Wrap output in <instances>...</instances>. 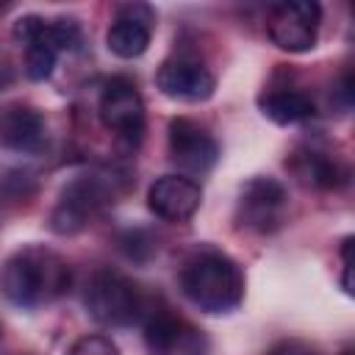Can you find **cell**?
Listing matches in <instances>:
<instances>
[{
  "label": "cell",
  "mask_w": 355,
  "mask_h": 355,
  "mask_svg": "<svg viewBox=\"0 0 355 355\" xmlns=\"http://www.w3.org/2000/svg\"><path fill=\"white\" fill-rule=\"evenodd\" d=\"M291 172L297 175L300 183L305 186H313V189H322V191H333V189H341L349 178L347 166L324 153V150H316V147H305V150H297L288 161Z\"/></svg>",
  "instance_id": "9a60e30c"
},
{
  "label": "cell",
  "mask_w": 355,
  "mask_h": 355,
  "mask_svg": "<svg viewBox=\"0 0 355 355\" xmlns=\"http://www.w3.org/2000/svg\"><path fill=\"white\" fill-rule=\"evenodd\" d=\"M322 6L316 0H286L272 6L266 17V33L275 47L286 53H308L319 39Z\"/></svg>",
  "instance_id": "30bf717a"
},
{
  "label": "cell",
  "mask_w": 355,
  "mask_h": 355,
  "mask_svg": "<svg viewBox=\"0 0 355 355\" xmlns=\"http://www.w3.org/2000/svg\"><path fill=\"white\" fill-rule=\"evenodd\" d=\"M341 355H352V349H344V352H341Z\"/></svg>",
  "instance_id": "44dd1931"
},
{
  "label": "cell",
  "mask_w": 355,
  "mask_h": 355,
  "mask_svg": "<svg viewBox=\"0 0 355 355\" xmlns=\"http://www.w3.org/2000/svg\"><path fill=\"white\" fill-rule=\"evenodd\" d=\"M36 178L25 169H3L0 172V202L6 205H22L36 197Z\"/></svg>",
  "instance_id": "e0dca14e"
},
{
  "label": "cell",
  "mask_w": 355,
  "mask_h": 355,
  "mask_svg": "<svg viewBox=\"0 0 355 355\" xmlns=\"http://www.w3.org/2000/svg\"><path fill=\"white\" fill-rule=\"evenodd\" d=\"M97 116L105 130H111L128 150H136L144 128H147V111L139 89L128 78H111L100 89L97 100Z\"/></svg>",
  "instance_id": "52a82bcc"
},
{
  "label": "cell",
  "mask_w": 355,
  "mask_h": 355,
  "mask_svg": "<svg viewBox=\"0 0 355 355\" xmlns=\"http://www.w3.org/2000/svg\"><path fill=\"white\" fill-rule=\"evenodd\" d=\"M166 150H169V161L180 169L178 175H186L191 180L208 175L219 161V144L214 133L189 116L169 119Z\"/></svg>",
  "instance_id": "9c48e42d"
},
{
  "label": "cell",
  "mask_w": 355,
  "mask_h": 355,
  "mask_svg": "<svg viewBox=\"0 0 355 355\" xmlns=\"http://www.w3.org/2000/svg\"><path fill=\"white\" fill-rule=\"evenodd\" d=\"M155 86L169 100L202 103V100H208L214 94L216 78L202 61L189 58V55H172L158 67Z\"/></svg>",
  "instance_id": "8fae6325"
},
{
  "label": "cell",
  "mask_w": 355,
  "mask_h": 355,
  "mask_svg": "<svg viewBox=\"0 0 355 355\" xmlns=\"http://www.w3.org/2000/svg\"><path fill=\"white\" fill-rule=\"evenodd\" d=\"M286 219H288V191L280 180L258 175L241 186L236 200L239 227L258 236H272L286 225Z\"/></svg>",
  "instance_id": "8992f818"
},
{
  "label": "cell",
  "mask_w": 355,
  "mask_h": 355,
  "mask_svg": "<svg viewBox=\"0 0 355 355\" xmlns=\"http://www.w3.org/2000/svg\"><path fill=\"white\" fill-rule=\"evenodd\" d=\"M144 322L147 355H208V336L166 305H150Z\"/></svg>",
  "instance_id": "ba28073f"
},
{
  "label": "cell",
  "mask_w": 355,
  "mask_h": 355,
  "mask_svg": "<svg viewBox=\"0 0 355 355\" xmlns=\"http://www.w3.org/2000/svg\"><path fill=\"white\" fill-rule=\"evenodd\" d=\"M14 39L25 47V75L31 80H47L58 55L75 50L83 33L75 17L44 19L39 14H25L14 22Z\"/></svg>",
  "instance_id": "5b68a950"
},
{
  "label": "cell",
  "mask_w": 355,
  "mask_h": 355,
  "mask_svg": "<svg viewBox=\"0 0 355 355\" xmlns=\"http://www.w3.org/2000/svg\"><path fill=\"white\" fill-rule=\"evenodd\" d=\"M67 355H119V347L103 333H86L78 341H72Z\"/></svg>",
  "instance_id": "ac0fdd59"
},
{
  "label": "cell",
  "mask_w": 355,
  "mask_h": 355,
  "mask_svg": "<svg viewBox=\"0 0 355 355\" xmlns=\"http://www.w3.org/2000/svg\"><path fill=\"white\" fill-rule=\"evenodd\" d=\"M258 108L277 125H297L316 114V103L302 89H272L258 97Z\"/></svg>",
  "instance_id": "2e32d148"
},
{
  "label": "cell",
  "mask_w": 355,
  "mask_h": 355,
  "mask_svg": "<svg viewBox=\"0 0 355 355\" xmlns=\"http://www.w3.org/2000/svg\"><path fill=\"white\" fill-rule=\"evenodd\" d=\"M0 144L11 153L39 155L47 147V122L42 111L25 103H11L0 111Z\"/></svg>",
  "instance_id": "5bb4252c"
},
{
  "label": "cell",
  "mask_w": 355,
  "mask_h": 355,
  "mask_svg": "<svg viewBox=\"0 0 355 355\" xmlns=\"http://www.w3.org/2000/svg\"><path fill=\"white\" fill-rule=\"evenodd\" d=\"M183 297L205 313H230L244 300L241 266L216 247H197L186 255L178 275Z\"/></svg>",
  "instance_id": "7a4b0ae2"
},
{
  "label": "cell",
  "mask_w": 355,
  "mask_h": 355,
  "mask_svg": "<svg viewBox=\"0 0 355 355\" xmlns=\"http://www.w3.org/2000/svg\"><path fill=\"white\" fill-rule=\"evenodd\" d=\"M69 283L67 261L44 244H28L0 263V294L25 311L55 302L69 291Z\"/></svg>",
  "instance_id": "6da1fadb"
},
{
  "label": "cell",
  "mask_w": 355,
  "mask_h": 355,
  "mask_svg": "<svg viewBox=\"0 0 355 355\" xmlns=\"http://www.w3.org/2000/svg\"><path fill=\"white\" fill-rule=\"evenodd\" d=\"M155 11L147 3H125L105 33V44L116 58H139L153 39Z\"/></svg>",
  "instance_id": "4fadbf2b"
},
{
  "label": "cell",
  "mask_w": 355,
  "mask_h": 355,
  "mask_svg": "<svg viewBox=\"0 0 355 355\" xmlns=\"http://www.w3.org/2000/svg\"><path fill=\"white\" fill-rule=\"evenodd\" d=\"M130 191L128 172L116 166H97L75 175L58 194L50 211V230L58 236H75L86 230L105 208Z\"/></svg>",
  "instance_id": "3957f363"
},
{
  "label": "cell",
  "mask_w": 355,
  "mask_h": 355,
  "mask_svg": "<svg viewBox=\"0 0 355 355\" xmlns=\"http://www.w3.org/2000/svg\"><path fill=\"white\" fill-rule=\"evenodd\" d=\"M266 355H316V349L300 338H283L266 349Z\"/></svg>",
  "instance_id": "ffe728a7"
},
{
  "label": "cell",
  "mask_w": 355,
  "mask_h": 355,
  "mask_svg": "<svg viewBox=\"0 0 355 355\" xmlns=\"http://www.w3.org/2000/svg\"><path fill=\"white\" fill-rule=\"evenodd\" d=\"M89 316L103 327H130L150 311L144 288L119 269H97L83 291Z\"/></svg>",
  "instance_id": "277c9868"
},
{
  "label": "cell",
  "mask_w": 355,
  "mask_h": 355,
  "mask_svg": "<svg viewBox=\"0 0 355 355\" xmlns=\"http://www.w3.org/2000/svg\"><path fill=\"white\" fill-rule=\"evenodd\" d=\"M202 202V189L186 175H164L147 189V208L164 222H189Z\"/></svg>",
  "instance_id": "7c38bea8"
},
{
  "label": "cell",
  "mask_w": 355,
  "mask_h": 355,
  "mask_svg": "<svg viewBox=\"0 0 355 355\" xmlns=\"http://www.w3.org/2000/svg\"><path fill=\"white\" fill-rule=\"evenodd\" d=\"M3 11H6V6H3V3H0V14H3Z\"/></svg>",
  "instance_id": "7402d4cb"
},
{
  "label": "cell",
  "mask_w": 355,
  "mask_h": 355,
  "mask_svg": "<svg viewBox=\"0 0 355 355\" xmlns=\"http://www.w3.org/2000/svg\"><path fill=\"white\" fill-rule=\"evenodd\" d=\"M119 247L130 261H147L155 250V241L150 239L147 230H125L119 236Z\"/></svg>",
  "instance_id": "d6986e66"
}]
</instances>
